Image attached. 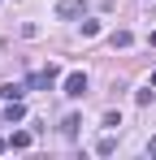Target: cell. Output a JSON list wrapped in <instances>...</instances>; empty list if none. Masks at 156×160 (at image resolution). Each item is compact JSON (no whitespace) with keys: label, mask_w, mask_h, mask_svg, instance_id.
<instances>
[{"label":"cell","mask_w":156,"mask_h":160,"mask_svg":"<svg viewBox=\"0 0 156 160\" xmlns=\"http://www.w3.org/2000/svg\"><path fill=\"white\" fill-rule=\"evenodd\" d=\"M61 91H65V95H70V100H82V95H87V74H70V78H65V87H61Z\"/></svg>","instance_id":"obj_1"},{"label":"cell","mask_w":156,"mask_h":160,"mask_svg":"<svg viewBox=\"0 0 156 160\" xmlns=\"http://www.w3.org/2000/svg\"><path fill=\"white\" fill-rule=\"evenodd\" d=\"M52 82H56V65H48V69H39V74H30V78H26V87L44 91V87H52Z\"/></svg>","instance_id":"obj_2"},{"label":"cell","mask_w":156,"mask_h":160,"mask_svg":"<svg viewBox=\"0 0 156 160\" xmlns=\"http://www.w3.org/2000/svg\"><path fill=\"white\" fill-rule=\"evenodd\" d=\"M56 13L61 18H82L87 13V0H56Z\"/></svg>","instance_id":"obj_3"},{"label":"cell","mask_w":156,"mask_h":160,"mask_svg":"<svg viewBox=\"0 0 156 160\" xmlns=\"http://www.w3.org/2000/svg\"><path fill=\"white\" fill-rule=\"evenodd\" d=\"M4 121H9V126L26 121V108H22V100H9V104H4Z\"/></svg>","instance_id":"obj_4"},{"label":"cell","mask_w":156,"mask_h":160,"mask_svg":"<svg viewBox=\"0 0 156 160\" xmlns=\"http://www.w3.org/2000/svg\"><path fill=\"white\" fill-rule=\"evenodd\" d=\"M26 95V82H4V87H0V100H4V104H9V100H22Z\"/></svg>","instance_id":"obj_5"},{"label":"cell","mask_w":156,"mask_h":160,"mask_svg":"<svg viewBox=\"0 0 156 160\" xmlns=\"http://www.w3.org/2000/svg\"><path fill=\"white\" fill-rule=\"evenodd\" d=\"M96 152H100V156H113V152H117V138H113V134H104L100 143H96Z\"/></svg>","instance_id":"obj_6"},{"label":"cell","mask_w":156,"mask_h":160,"mask_svg":"<svg viewBox=\"0 0 156 160\" xmlns=\"http://www.w3.org/2000/svg\"><path fill=\"white\" fill-rule=\"evenodd\" d=\"M9 147H18V152H26V147H30V134H26V130L9 134Z\"/></svg>","instance_id":"obj_7"},{"label":"cell","mask_w":156,"mask_h":160,"mask_svg":"<svg viewBox=\"0 0 156 160\" xmlns=\"http://www.w3.org/2000/svg\"><path fill=\"white\" fill-rule=\"evenodd\" d=\"M130 39H134L130 30H113V39H108V43H113V48H130Z\"/></svg>","instance_id":"obj_8"},{"label":"cell","mask_w":156,"mask_h":160,"mask_svg":"<svg viewBox=\"0 0 156 160\" xmlns=\"http://www.w3.org/2000/svg\"><path fill=\"white\" fill-rule=\"evenodd\" d=\"M78 126H82L78 117H65V126H61V130H65V138H74V134H78Z\"/></svg>","instance_id":"obj_9"},{"label":"cell","mask_w":156,"mask_h":160,"mask_svg":"<svg viewBox=\"0 0 156 160\" xmlns=\"http://www.w3.org/2000/svg\"><path fill=\"white\" fill-rule=\"evenodd\" d=\"M148 156H156V138H148Z\"/></svg>","instance_id":"obj_10"},{"label":"cell","mask_w":156,"mask_h":160,"mask_svg":"<svg viewBox=\"0 0 156 160\" xmlns=\"http://www.w3.org/2000/svg\"><path fill=\"white\" fill-rule=\"evenodd\" d=\"M148 43H152V48H156V30H152V35H148Z\"/></svg>","instance_id":"obj_11"},{"label":"cell","mask_w":156,"mask_h":160,"mask_svg":"<svg viewBox=\"0 0 156 160\" xmlns=\"http://www.w3.org/2000/svg\"><path fill=\"white\" fill-rule=\"evenodd\" d=\"M4 147H9V138H0V152H4Z\"/></svg>","instance_id":"obj_12"},{"label":"cell","mask_w":156,"mask_h":160,"mask_svg":"<svg viewBox=\"0 0 156 160\" xmlns=\"http://www.w3.org/2000/svg\"><path fill=\"white\" fill-rule=\"evenodd\" d=\"M152 87H156V74H152Z\"/></svg>","instance_id":"obj_13"}]
</instances>
